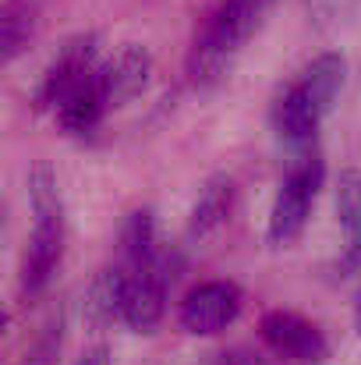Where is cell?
<instances>
[{"instance_id": "6da1fadb", "label": "cell", "mask_w": 361, "mask_h": 365, "mask_svg": "<svg viewBox=\"0 0 361 365\" xmlns=\"http://www.w3.org/2000/svg\"><path fill=\"white\" fill-rule=\"evenodd\" d=\"M273 4L276 0H220L213 7L188 50V82L195 89H213L227 78L241 46L262 29Z\"/></svg>"}, {"instance_id": "7a4b0ae2", "label": "cell", "mask_w": 361, "mask_h": 365, "mask_svg": "<svg viewBox=\"0 0 361 365\" xmlns=\"http://www.w3.org/2000/svg\"><path fill=\"white\" fill-rule=\"evenodd\" d=\"M319 185H323V160H319V153L301 149L294 156V163L287 167V174L280 181V192H276V202H273V213H269L266 238H269L273 248L291 245L305 231V220L312 213Z\"/></svg>"}, {"instance_id": "3957f363", "label": "cell", "mask_w": 361, "mask_h": 365, "mask_svg": "<svg viewBox=\"0 0 361 365\" xmlns=\"http://www.w3.org/2000/svg\"><path fill=\"white\" fill-rule=\"evenodd\" d=\"M262 341L269 344L273 355L294 365H323L330 359V344L323 330L291 309H273L262 316Z\"/></svg>"}, {"instance_id": "277c9868", "label": "cell", "mask_w": 361, "mask_h": 365, "mask_svg": "<svg viewBox=\"0 0 361 365\" xmlns=\"http://www.w3.org/2000/svg\"><path fill=\"white\" fill-rule=\"evenodd\" d=\"M96 68H100L96 64V36L89 32V36L68 39L57 50V57L46 64V71H43V78L36 86V110H57V103L75 86H82Z\"/></svg>"}, {"instance_id": "5b68a950", "label": "cell", "mask_w": 361, "mask_h": 365, "mask_svg": "<svg viewBox=\"0 0 361 365\" xmlns=\"http://www.w3.org/2000/svg\"><path fill=\"white\" fill-rule=\"evenodd\" d=\"M167 255L159 252L152 262L142 266H127V284H124V323L138 334L156 330V323L163 319L167 309Z\"/></svg>"}, {"instance_id": "8992f818", "label": "cell", "mask_w": 361, "mask_h": 365, "mask_svg": "<svg viewBox=\"0 0 361 365\" xmlns=\"http://www.w3.org/2000/svg\"><path fill=\"white\" fill-rule=\"evenodd\" d=\"M36 213V227H32V238L25 248V259H21V291L25 294H39L61 255H64V206H46V210H32Z\"/></svg>"}, {"instance_id": "52a82bcc", "label": "cell", "mask_w": 361, "mask_h": 365, "mask_svg": "<svg viewBox=\"0 0 361 365\" xmlns=\"http://www.w3.org/2000/svg\"><path fill=\"white\" fill-rule=\"evenodd\" d=\"M241 302H244V294H241L238 284H231V280L199 284L181 302V327L188 334H195V337H213V334L227 330L238 319Z\"/></svg>"}, {"instance_id": "ba28073f", "label": "cell", "mask_w": 361, "mask_h": 365, "mask_svg": "<svg viewBox=\"0 0 361 365\" xmlns=\"http://www.w3.org/2000/svg\"><path fill=\"white\" fill-rule=\"evenodd\" d=\"M149 75H152V57L142 46H124L114 61L100 64V82H103L110 110L131 103L138 93H145Z\"/></svg>"}, {"instance_id": "9c48e42d", "label": "cell", "mask_w": 361, "mask_h": 365, "mask_svg": "<svg viewBox=\"0 0 361 365\" xmlns=\"http://www.w3.org/2000/svg\"><path fill=\"white\" fill-rule=\"evenodd\" d=\"M110 110L107 103V93H103V82H100V68L82 82L75 86L61 103H57V124L68 131V135H89L96 124L103 121V114Z\"/></svg>"}, {"instance_id": "30bf717a", "label": "cell", "mask_w": 361, "mask_h": 365, "mask_svg": "<svg viewBox=\"0 0 361 365\" xmlns=\"http://www.w3.org/2000/svg\"><path fill=\"white\" fill-rule=\"evenodd\" d=\"M344 75H347V61L330 50V53H319V57L294 78V86H298V89L305 93V100L326 118V114L333 110L340 89H344Z\"/></svg>"}, {"instance_id": "8fae6325", "label": "cell", "mask_w": 361, "mask_h": 365, "mask_svg": "<svg viewBox=\"0 0 361 365\" xmlns=\"http://www.w3.org/2000/svg\"><path fill=\"white\" fill-rule=\"evenodd\" d=\"M234 178L231 174H213L202 188H199V199L192 206V220H188V235L192 238H206L213 235L227 217H231V206H234Z\"/></svg>"}, {"instance_id": "7c38bea8", "label": "cell", "mask_w": 361, "mask_h": 365, "mask_svg": "<svg viewBox=\"0 0 361 365\" xmlns=\"http://www.w3.org/2000/svg\"><path fill=\"white\" fill-rule=\"evenodd\" d=\"M124 284H127V269L107 266L96 273V280L89 284L85 294V323L103 330L114 327L117 319H124Z\"/></svg>"}, {"instance_id": "4fadbf2b", "label": "cell", "mask_w": 361, "mask_h": 365, "mask_svg": "<svg viewBox=\"0 0 361 365\" xmlns=\"http://www.w3.org/2000/svg\"><path fill=\"white\" fill-rule=\"evenodd\" d=\"M39 25V11L36 0H4L0 11V57L4 64L18 61V53H25V46L32 43Z\"/></svg>"}, {"instance_id": "5bb4252c", "label": "cell", "mask_w": 361, "mask_h": 365, "mask_svg": "<svg viewBox=\"0 0 361 365\" xmlns=\"http://www.w3.org/2000/svg\"><path fill=\"white\" fill-rule=\"evenodd\" d=\"M337 213L347 238V266L361 262V170H344L337 185Z\"/></svg>"}, {"instance_id": "9a60e30c", "label": "cell", "mask_w": 361, "mask_h": 365, "mask_svg": "<svg viewBox=\"0 0 361 365\" xmlns=\"http://www.w3.org/2000/svg\"><path fill=\"white\" fill-rule=\"evenodd\" d=\"M124 255H127V266H142V262H152L163 248H159V238H156V217L152 210H138L127 217L124 224Z\"/></svg>"}, {"instance_id": "2e32d148", "label": "cell", "mask_w": 361, "mask_h": 365, "mask_svg": "<svg viewBox=\"0 0 361 365\" xmlns=\"http://www.w3.org/2000/svg\"><path fill=\"white\" fill-rule=\"evenodd\" d=\"M75 365H110V348H107V344H96V348H89Z\"/></svg>"}, {"instance_id": "e0dca14e", "label": "cell", "mask_w": 361, "mask_h": 365, "mask_svg": "<svg viewBox=\"0 0 361 365\" xmlns=\"http://www.w3.org/2000/svg\"><path fill=\"white\" fill-rule=\"evenodd\" d=\"M224 365H262V359L251 351H231V355H224Z\"/></svg>"}, {"instance_id": "ac0fdd59", "label": "cell", "mask_w": 361, "mask_h": 365, "mask_svg": "<svg viewBox=\"0 0 361 365\" xmlns=\"http://www.w3.org/2000/svg\"><path fill=\"white\" fill-rule=\"evenodd\" d=\"M355 327H358V334H361V298H358V309H355Z\"/></svg>"}]
</instances>
